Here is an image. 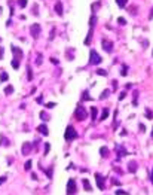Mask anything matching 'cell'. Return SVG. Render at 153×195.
I'll return each instance as SVG.
<instances>
[{
	"label": "cell",
	"instance_id": "6da1fadb",
	"mask_svg": "<svg viewBox=\"0 0 153 195\" xmlns=\"http://www.w3.org/2000/svg\"><path fill=\"white\" fill-rule=\"evenodd\" d=\"M74 118L77 121H85L86 118H88V110H86L85 107H82V106H77L76 110H74Z\"/></svg>",
	"mask_w": 153,
	"mask_h": 195
},
{
	"label": "cell",
	"instance_id": "7a4b0ae2",
	"mask_svg": "<svg viewBox=\"0 0 153 195\" xmlns=\"http://www.w3.org/2000/svg\"><path fill=\"white\" fill-rule=\"evenodd\" d=\"M100 63H101V57L95 52V49H91L89 51V64L98 66Z\"/></svg>",
	"mask_w": 153,
	"mask_h": 195
},
{
	"label": "cell",
	"instance_id": "3957f363",
	"mask_svg": "<svg viewBox=\"0 0 153 195\" xmlns=\"http://www.w3.org/2000/svg\"><path fill=\"white\" fill-rule=\"evenodd\" d=\"M64 139L70 142V140H74V139H77V133L74 130V127H71V125H68L67 128H66V134H64Z\"/></svg>",
	"mask_w": 153,
	"mask_h": 195
},
{
	"label": "cell",
	"instance_id": "277c9868",
	"mask_svg": "<svg viewBox=\"0 0 153 195\" xmlns=\"http://www.w3.org/2000/svg\"><path fill=\"white\" fill-rule=\"evenodd\" d=\"M77 192V186H76V180L70 179L67 182V195H74Z\"/></svg>",
	"mask_w": 153,
	"mask_h": 195
},
{
	"label": "cell",
	"instance_id": "5b68a950",
	"mask_svg": "<svg viewBox=\"0 0 153 195\" xmlns=\"http://www.w3.org/2000/svg\"><path fill=\"white\" fill-rule=\"evenodd\" d=\"M116 155H118V158H116V159L120 161L123 156H126V155H128V150L125 149L123 145H116Z\"/></svg>",
	"mask_w": 153,
	"mask_h": 195
},
{
	"label": "cell",
	"instance_id": "8992f818",
	"mask_svg": "<svg viewBox=\"0 0 153 195\" xmlns=\"http://www.w3.org/2000/svg\"><path fill=\"white\" fill-rule=\"evenodd\" d=\"M40 31H42V28H40L39 24H33V25L30 27V34L33 36L34 39H37V37L40 36Z\"/></svg>",
	"mask_w": 153,
	"mask_h": 195
},
{
	"label": "cell",
	"instance_id": "52a82bcc",
	"mask_svg": "<svg viewBox=\"0 0 153 195\" xmlns=\"http://www.w3.org/2000/svg\"><path fill=\"white\" fill-rule=\"evenodd\" d=\"M101 45H103V49L106 51V52H113V42H110V40H107V39H103V42H101Z\"/></svg>",
	"mask_w": 153,
	"mask_h": 195
},
{
	"label": "cell",
	"instance_id": "ba28073f",
	"mask_svg": "<svg viewBox=\"0 0 153 195\" xmlns=\"http://www.w3.org/2000/svg\"><path fill=\"white\" fill-rule=\"evenodd\" d=\"M11 49H12V54H14V58H17V60H21L22 57H24V52H22V49L17 48V46H11Z\"/></svg>",
	"mask_w": 153,
	"mask_h": 195
},
{
	"label": "cell",
	"instance_id": "9c48e42d",
	"mask_svg": "<svg viewBox=\"0 0 153 195\" xmlns=\"http://www.w3.org/2000/svg\"><path fill=\"white\" fill-rule=\"evenodd\" d=\"M95 180H97V186L103 191V189L106 188V185H104V177H103L100 173H95Z\"/></svg>",
	"mask_w": 153,
	"mask_h": 195
},
{
	"label": "cell",
	"instance_id": "30bf717a",
	"mask_svg": "<svg viewBox=\"0 0 153 195\" xmlns=\"http://www.w3.org/2000/svg\"><path fill=\"white\" fill-rule=\"evenodd\" d=\"M31 149H33V146H31V143L25 142V143L22 145V147H21V153H22V155H28V153L31 152Z\"/></svg>",
	"mask_w": 153,
	"mask_h": 195
},
{
	"label": "cell",
	"instance_id": "8fae6325",
	"mask_svg": "<svg viewBox=\"0 0 153 195\" xmlns=\"http://www.w3.org/2000/svg\"><path fill=\"white\" fill-rule=\"evenodd\" d=\"M137 168H138V164H137L135 159H131L129 162H128V171L129 173H135Z\"/></svg>",
	"mask_w": 153,
	"mask_h": 195
},
{
	"label": "cell",
	"instance_id": "7c38bea8",
	"mask_svg": "<svg viewBox=\"0 0 153 195\" xmlns=\"http://www.w3.org/2000/svg\"><path fill=\"white\" fill-rule=\"evenodd\" d=\"M92 36H94V27H89V31H88V36H86V39H85V43L86 46H89L91 45V42H92Z\"/></svg>",
	"mask_w": 153,
	"mask_h": 195
},
{
	"label": "cell",
	"instance_id": "4fadbf2b",
	"mask_svg": "<svg viewBox=\"0 0 153 195\" xmlns=\"http://www.w3.org/2000/svg\"><path fill=\"white\" fill-rule=\"evenodd\" d=\"M37 131H39L42 136H48V134H49V130H48L46 124H40V125L37 127Z\"/></svg>",
	"mask_w": 153,
	"mask_h": 195
},
{
	"label": "cell",
	"instance_id": "5bb4252c",
	"mask_svg": "<svg viewBox=\"0 0 153 195\" xmlns=\"http://www.w3.org/2000/svg\"><path fill=\"white\" fill-rule=\"evenodd\" d=\"M55 12H57L58 15H63L64 8H63V3H61V2H57V3H55Z\"/></svg>",
	"mask_w": 153,
	"mask_h": 195
},
{
	"label": "cell",
	"instance_id": "9a60e30c",
	"mask_svg": "<svg viewBox=\"0 0 153 195\" xmlns=\"http://www.w3.org/2000/svg\"><path fill=\"white\" fill-rule=\"evenodd\" d=\"M89 110H91V118H92V121L95 122V119H97V116H98V109H97L95 106H92Z\"/></svg>",
	"mask_w": 153,
	"mask_h": 195
},
{
	"label": "cell",
	"instance_id": "2e32d148",
	"mask_svg": "<svg viewBox=\"0 0 153 195\" xmlns=\"http://www.w3.org/2000/svg\"><path fill=\"white\" fill-rule=\"evenodd\" d=\"M109 115H110V112H109V109L106 107V109H103V113L101 116H100V121H106L107 118H109Z\"/></svg>",
	"mask_w": 153,
	"mask_h": 195
},
{
	"label": "cell",
	"instance_id": "e0dca14e",
	"mask_svg": "<svg viewBox=\"0 0 153 195\" xmlns=\"http://www.w3.org/2000/svg\"><path fill=\"white\" fill-rule=\"evenodd\" d=\"M82 100H83V101H91V100H92L91 95H89V91H88V89H85V91L82 92Z\"/></svg>",
	"mask_w": 153,
	"mask_h": 195
},
{
	"label": "cell",
	"instance_id": "ac0fdd59",
	"mask_svg": "<svg viewBox=\"0 0 153 195\" xmlns=\"http://www.w3.org/2000/svg\"><path fill=\"white\" fill-rule=\"evenodd\" d=\"M82 185H83V188H85V191H92V188H91V185H89V180L88 179H83L82 180Z\"/></svg>",
	"mask_w": 153,
	"mask_h": 195
},
{
	"label": "cell",
	"instance_id": "d6986e66",
	"mask_svg": "<svg viewBox=\"0 0 153 195\" xmlns=\"http://www.w3.org/2000/svg\"><path fill=\"white\" fill-rule=\"evenodd\" d=\"M0 145H2V146H5V147H8L11 143H9V140H8L5 136H2V137H0Z\"/></svg>",
	"mask_w": 153,
	"mask_h": 195
},
{
	"label": "cell",
	"instance_id": "ffe728a7",
	"mask_svg": "<svg viewBox=\"0 0 153 195\" xmlns=\"http://www.w3.org/2000/svg\"><path fill=\"white\" fill-rule=\"evenodd\" d=\"M33 70H31V67L30 66H27V79L28 81H33Z\"/></svg>",
	"mask_w": 153,
	"mask_h": 195
},
{
	"label": "cell",
	"instance_id": "44dd1931",
	"mask_svg": "<svg viewBox=\"0 0 153 195\" xmlns=\"http://www.w3.org/2000/svg\"><path fill=\"white\" fill-rule=\"evenodd\" d=\"M109 95H110V91H109V89H104L101 94H100V100H106Z\"/></svg>",
	"mask_w": 153,
	"mask_h": 195
},
{
	"label": "cell",
	"instance_id": "7402d4cb",
	"mask_svg": "<svg viewBox=\"0 0 153 195\" xmlns=\"http://www.w3.org/2000/svg\"><path fill=\"white\" fill-rule=\"evenodd\" d=\"M126 3H128V0H116V5L119 6L120 9H123L126 6Z\"/></svg>",
	"mask_w": 153,
	"mask_h": 195
},
{
	"label": "cell",
	"instance_id": "603a6c76",
	"mask_svg": "<svg viewBox=\"0 0 153 195\" xmlns=\"http://www.w3.org/2000/svg\"><path fill=\"white\" fill-rule=\"evenodd\" d=\"M100 153H101V156H103V158H106V156L109 155V149H107L106 146H103L101 149H100Z\"/></svg>",
	"mask_w": 153,
	"mask_h": 195
},
{
	"label": "cell",
	"instance_id": "cb8c5ba5",
	"mask_svg": "<svg viewBox=\"0 0 153 195\" xmlns=\"http://www.w3.org/2000/svg\"><path fill=\"white\" fill-rule=\"evenodd\" d=\"M120 75L122 76H128V66L122 64V70H120Z\"/></svg>",
	"mask_w": 153,
	"mask_h": 195
},
{
	"label": "cell",
	"instance_id": "d4e9b609",
	"mask_svg": "<svg viewBox=\"0 0 153 195\" xmlns=\"http://www.w3.org/2000/svg\"><path fill=\"white\" fill-rule=\"evenodd\" d=\"M12 92H14V86H12V85H9V86L5 88V94H6V95H9V94H12Z\"/></svg>",
	"mask_w": 153,
	"mask_h": 195
},
{
	"label": "cell",
	"instance_id": "484cf974",
	"mask_svg": "<svg viewBox=\"0 0 153 195\" xmlns=\"http://www.w3.org/2000/svg\"><path fill=\"white\" fill-rule=\"evenodd\" d=\"M8 79H9V76H8V73H6V72H3V73L0 75V82H6V81H8Z\"/></svg>",
	"mask_w": 153,
	"mask_h": 195
},
{
	"label": "cell",
	"instance_id": "4316f807",
	"mask_svg": "<svg viewBox=\"0 0 153 195\" xmlns=\"http://www.w3.org/2000/svg\"><path fill=\"white\" fill-rule=\"evenodd\" d=\"M31 159H28V161H27V162H25V165H24V170H25V171H30V170H31Z\"/></svg>",
	"mask_w": 153,
	"mask_h": 195
},
{
	"label": "cell",
	"instance_id": "83f0119b",
	"mask_svg": "<svg viewBox=\"0 0 153 195\" xmlns=\"http://www.w3.org/2000/svg\"><path fill=\"white\" fill-rule=\"evenodd\" d=\"M95 22H97V16L92 15V16H91V19H89V27H94V25H95Z\"/></svg>",
	"mask_w": 153,
	"mask_h": 195
},
{
	"label": "cell",
	"instance_id": "f1b7e54d",
	"mask_svg": "<svg viewBox=\"0 0 153 195\" xmlns=\"http://www.w3.org/2000/svg\"><path fill=\"white\" fill-rule=\"evenodd\" d=\"M42 63H43V57H42V54L39 52V54H37V61H36V64H37V66H42Z\"/></svg>",
	"mask_w": 153,
	"mask_h": 195
},
{
	"label": "cell",
	"instance_id": "f546056e",
	"mask_svg": "<svg viewBox=\"0 0 153 195\" xmlns=\"http://www.w3.org/2000/svg\"><path fill=\"white\" fill-rule=\"evenodd\" d=\"M11 64H12V67H14V69H19V60H17V58H14Z\"/></svg>",
	"mask_w": 153,
	"mask_h": 195
},
{
	"label": "cell",
	"instance_id": "4dcf8cb0",
	"mask_svg": "<svg viewBox=\"0 0 153 195\" xmlns=\"http://www.w3.org/2000/svg\"><path fill=\"white\" fill-rule=\"evenodd\" d=\"M97 75H100V76H107V70H104V69H98V70H97Z\"/></svg>",
	"mask_w": 153,
	"mask_h": 195
},
{
	"label": "cell",
	"instance_id": "1f68e13d",
	"mask_svg": "<svg viewBox=\"0 0 153 195\" xmlns=\"http://www.w3.org/2000/svg\"><path fill=\"white\" fill-rule=\"evenodd\" d=\"M40 118H42V121H48L49 119V115H46L45 112H40Z\"/></svg>",
	"mask_w": 153,
	"mask_h": 195
},
{
	"label": "cell",
	"instance_id": "d6a6232c",
	"mask_svg": "<svg viewBox=\"0 0 153 195\" xmlns=\"http://www.w3.org/2000/svg\"><path fill=\"white\" fill-rule=\"evenodd\" d=\"M27 3H28L27 0H18V5H19L21 8H25V6H27Z\"/></svg>",
	"mask_w": 153,
	"mask_h": 195
},
{
	"label": "cell",
	"instance_id": "836d02e7",
	"mask_svg": "<svg viewBox=\"0 0 153 195\" xmlns=\"http://www.w3.org/2000/svg\"><path fill=\"white\" fill-rule=\"evenodd\" d=\"M100 6H101V5H100V2H95V3H94V5H92L91 8H92V11H95V9H98Z\"/></svg>",
	"mask_w": 153,
	"mask_h": 195
},
{
	"label": "cell",
	"instance_id": "e575fe53",
	"mask_svg": "<svg viewBox=\"0 0 153 195\" xmlns=\"http://www.w3.org/2000/svg\"><path fill=\"white\" fill-rule=\"evenodd\" d=\"M45 173L48 174V177H49V179H52V168H46V170H45Z\"/></svg>",
	"mask_w": 153,
	"mask_h": 195
},
{
	"label": "cell",
	"instance_id": "d590c367",
	"mask_svg": "<svg viewBox=\"0 0 153 195\" xmlns=\"http://www.w3.org/2000/svg\"><path fill=\"white\" fill-rule=\"evenodd\" d=\"M49 150H51V145H49V143H45V155H46Z\"/></svg>",
	"mask_w": 153,
	"mask_h": 195
},
{
	"label": "cell",
	"instance_id": "8d00e7d4",
	"mask_svg": "<svg viewBox=\"0 0 153 195\" xmlns=\"http://www.w3.org/2000/svg\"><path fill=\"white\" fill-rule=\"evenodd\" d=\"M137 97H138V91H134V106L138 104V101H137Z\"/></svg>",
	"mask_w": 153,
	"mask_h": 195
},
{
	"label": "cell",
	"instance_id": "74e56055",
	"mask_svg": "<svg viewBox=\"0 0 153 195\" xmlns=\"http://www.w3.org/2000/svg\"><path fill=\"white\" fill-rule=\"evenodd\" d=\"M116 195H129V194L125 192V191H122V189H118V191H116Z\"/></svg>",
	"mask_w": 153,
	"mask_h": 195
},
{
	"label": "cell",
	"instance_id": "f35d334b",
	"mask_svg": "<svg viewBox=\"0 0 153 195\" xmlns=\"http://www.w3.org/2000/svg\"><path fill=\"white\" fill-rule=\"evenodd\" d=\"M118 22H119V24H122V25H125V24H126L125 18H122V16H120V18H118Z\"/></svg>",
	"mask_w": 153,
	"mask_h": 195
},
{
	"label": "cell",
	"instance_id": "ab89813d",
	"mask_svg": "<svg viewBox=\"0 0 153 195\" xmlns=\"http://www.w3.org/2000/svg\"><path fill=\"white\" fill-rule=\"evenodd\" d=\"M146 116H147L149 119H152V118H153V113H152V112H150V110H149V109L146 110Z\"/></svg>",
	"mask_w": 153,
	"mask_h": 195
},
{
	"label": "cell",
	"instance_id": "60d3db41",
	"mask_svg": "<svg viewBox=\"0 0 153 195\" xmlns=\"http://www.w3.org/2000/svg\"><path fill=\"white\" fill-rule=\"evenodd\" d=\"M54 36H55V28L51 30V36H49V40H54Z\"/></svg>",
	"mask_w": 153,
	"mask_h": 195
},
{
	"label": "cell",
	"instance_id": "b9f144b4",
	"mask_svg": "<svg viewBox=\"0 0 153 195\" xmlns=\"http://www.w3.org/2000/svg\"><path fill=\"white\" fill-rule=\"evenodd\" d=\"M125 95H126V92H125V91H122V92L119 94V100H123V98H125Z\"/></svg>",
	"mask_w": 153,
	"mask_h": 195
},
{
	"label": "cell",
	"instance_id": "7bdbcfd3",
	"mask_svg": "<svg viewBox=\"0 0 153 195\" xmlns=\"http://www.w3.org/2000/svg\"><path fill=\"white\" fill-rule=\"evenodd\" d=\"M46 107H48V109H52V107H55V103H48V104H46Z\"/></svg>",
	"mask_w": 153,
	"mask_h": 195
},
{
	"label": "cell",
	"instance_id": "ee69618b",
	"mask_svg": "<svg viewBox=\"0 0 153 195\" xmlns=\"http://www.w3.org/2000/svg\"><path fill=\"white\" fill-rule=\"evenodd\" d=\"M5 182H6V176H2V177H0V185H3Z\"/></svg>",
	"mask_w": 153,
	"mask_h": 195
},
{
	"label": "cell",
	"instance_id": "f6af8a7d",
	"mask_svg": "<svg viewBox=\"0 0 153 195\" xmlns=\"http://www.w3.org/2000/svg\"><path fill=\"white\" fill-rule=\"evenodd\" d=\"M51 63L57 66V64H58V60H57V58H51Z\"/></svg>",
	"mask_w": 153,
	"mask_h": 195
},
{
	"label": "cell",
	"instance_id": "bcb514c9",
	"mask_svg": "<svg viewBox=\"0 0 153 195\" xmlns=\"http://www.w3.org/2000/svg\"><path fill=\"white\" fill-rule=\"evenodd\" d=\"M42 98H43V97H37V98H36V101H37L39 104H42V103H43V100H42Z\"/></svg>",
	"mask_w": 153,
	"mask_h": 195
},
{
	"label": "cell",
	"instance_id": "7dc6e473",
	"mask_svg": "<svg viewBox=\"0 0 153 195\" xmlns=\"http://www.w3.org/2000/svg\"><path fill=\"white\" fill-rule=\"evenodd\" d=\"M112 183H113V185H119L120 186V182H118V179H113L112 180Z\"/></svg>",
	"mask_w": 153,
	"mask_h": 195
},
{
	"label": "cell",
	"instance_id": "c3c4849f",
	"mask_svg": "<svg viewBox=\"0 0 153 195\" xmlns=\"http://www.w3.org/2000/svg\"><path fill=\"white\" fill-rule=\"evenodd\" d=\"M3 51H5V49H3V48H2V46H0V58H3V54H5Z\"/></svg>",
	"mask_w": 153,
	"mask_h": 195
},
{
	"label": "cell",
	"instance_id": "681fc988",
	"mask_svg": "<svg viewBox=\"0 0 153 195\" xmlns=\"http://www.w3.org/2000/svg\"><path fill=\"white\" fill-rule=\"evenodd\" d=\"M113 88H115V89L118 88V81H113Z\"/></svg>",
	"mask_w": 153,
	"mask_h": 195
},
{
	"label": "cell",
	"instance_id": "f907efd6",
	"mask_svg": "<svg viewBox=\"0 0 153 195\" xmlns=\"http://www.w3.org/2000/svg\"><path fill=\"white\" fill-rule=\"evenodd\" d=\"M131 86H132L131 83H126V85H125V88H126V89H131Z\"/></svg>",
	"mask_w": 153,
	"mask_h": 195
},
{
	"label": "cell",
	"instance_id": "816d5d0a",
	"mask_svg": "<svg viewBox=\"0 0 153 195\" xmlns=\"http://www.w3.org/2000/svg\"><path fill=\"white\" fill-rule=\"evenodd\" d=\"M31 179H33V180H37V174H34V173H33V174H31Z\"/></svg>",
	"mask_w": 153,
	"mask_h": 195
},
{
	"label": "cell",
	"instance_id": "f5cc1de1",
	"mask_svg": "<svg viewBox=\"0 0 153 195\" xmlns=\"http://www.w3.org/2000/svg\"><path fill=\"white\" fill-rule=\"evenodd\" d=\"M140 130H141V131H144V130H146V127H144L143 124H140Z\"/></svg>",
	"mask_w": 153,
	"mask_h": 195
},
{
	"label": "cell",
	"instance_id": "db71d44e",
	"mask_svg": "<svg viewBox=\"0 0 153 195\" xmlns=\"http://www.w3.org/2000/svg\"><path fill=\"white\" fill-rule=\"evenodd\" d=\"M149 19H153V11L150 12V16H149Z\"/></svg>",
	"mask_w": 153,
	"mask_h": 195
},
{
	"label": "cell",
	"instance_id": "11a10c76",
	"mask_svg": "<svg viewBox=\"0 0 153 195\" xmlns=\"http://www.w3.org/2000/svg\"><path fill=\"white\" fill-rule=\"evenodd\" d=\"M150 180H152V183H153V170H152V176H150Z\"/></svg>",
	"mask_w": 153,
	"mask_h": 195
},
{
	"label": "cell",
	"instance_id": "9f6ffc18",
	"mask_svg": "<svg viewBox=\"0 0 153 195\" xmlns=\"http://www.w3.org/2000/svg\"><path fill=\"white\" fill-rule=\"evenodd\" d=\"M152 139H153V130H152Z\"/></svg>",
	"mask_w": 153,
	"mask_h": 195
},
{
	"label": "cell",
	"instance_id": "6f0895ef",
	"mask_svg": "<svg viewBox=\"0 0 153 195\" xmlns=\"http://www.w3.org/2000/svg\"><path fill=\"white\" fill-rule=\"evenodd\" d=\"M152 54H153V52H152Z\"/></svg>",
	"mask_w": 153,
	"mask_h": 195
}]
</instances>
